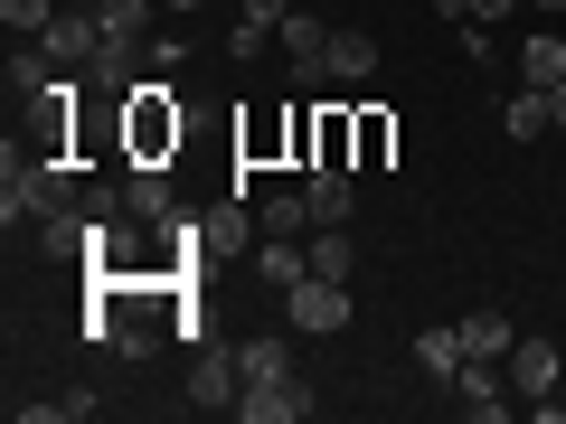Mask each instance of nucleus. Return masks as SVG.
Returning <instances> with one entry per match:
<instances>
[{"instance_id":"f257e3e1","label":"nucleus","mask_w":566,"mask_h":424,"mask_svg":"<svg viewBox=\"0 0 566 424\" xmlns=\"http://www.w3.org/2000/svg\"><path fill=\"white\" fill-rule=\"evenodd\" d=\"M283 321L303 330V340H331V330H349V283H331V274H303L293 293H283Z\"/></svg>"},{"instance_id":"f03ea898","label":"nucleus","mask_w":566,"mask_h":424,"mask_svg":"<svg viewBox=\"0 0 566 424\" xmlns=\"http://www.w3.org/2000/svg\"><path fill=\"white\" fill-rule=\"evenodd\" d=\"M133 161H170V141H180V104H170V85H133Z\"/></svg>"},{"instance_id":"7ed1b4c3","label":"nucleus","mask_w":566,"mask_h":424,"mask_svg":"<svg viewBox=\"0 0 566 424\" xmlns=\"http://www.w3.org/2000/svg\"><path fill=\"white\" fill-rule=\"evenodd\" d=\"M237 396H245V378H237V349L199 340V359H189V405H199V415H237Z\"/></svg>"},{"instance_id":"20e7f679","label":"nucleus","mask_w":566,"mask_h":424,"mask_svg":"<svg viewBox=\"0 0 566 424\" xmlns=\"http://www.w3.org/2000/svg\"><path fill=\"white\" fill-rule=\"evenodd\" d=\"M501 368H510V386H520V405H528V396H557V386H566V359L538 340V330H520Z\"/></svg>"},{"instance_id":"39448f33","label":"nucleus","mask_w":566,"mask_h":424,"mask_svg":"<svg viewBox=\"0 0 566 424\" xmlns=\"http://www.w3.org/2000/svg\"><path fill=\"white\" fill-rule=\"evenodd\" d=\"M237 415H245V424H303V415H312V386H303V378L245 386V396H237Z\"/></svg>"},{"instance_id":"423d86ee","label":"nucleus","mask_w":566,"mask_h":424,"mask_svg":"<svg viewBox=\"0 0 566 424\" xmlns=\"http://www.w3.org/2000/svg\"><path fill=\"white\" fill-rule=\"evenodd\" d=\"M283 57H293V76L303 85H322V57H331V20H303V10H283Z\"/></svg>"},{"instance_id":"0eeeda50","label":"nucleus","mask_w":566,"mask_h":424,"mask_svg":"<svg viewBox=\"0 0 566 424\" xmlns=\"http://www.w3.org/2000/svg\"><path fill=\"white\" fill-rule=\"evenodd\" d=\"M303 199H312V226H349V208H359V189H349V170H340V161H312Z\"/></svg>"},{"instance_id":"6e6552de","label":"nucleus","mask_w":566,"mask_h":424,"mask_svg":"<svg viewBox=\"0 0 566 424\" xmlns=\"http://www.w3.org/2000/svg\"><path fill=\"white\" fill-rule=\"evenodd\" d=\"M123 208L170 226V161H133V170H123Z\"/></svg>"},{"instance_id":"1a4fd4ad","label":"nucleus","mask_w":566,"mask_h":424,"mask_svg":"<svg viewBox=\"0 0 566 424\" xmlns=\"http://www.w3.org/2000/svg\"><path fill=\"white\" fill-rule=\"evenodd\" d=\"M463 359H472V349H463V321L416 330V368H424V378H463Z\"/></svg>"},{"instance_id":"9d476101","label":"nucleus","mask_w":566,"mask_h":424,"mask_svg":"<svg viewBox=\"0 0 566 424\" xmlns=\"http://www.w3.org/2000/svg\"><path fill=\"white\" fill-rule=\"evenodd\" d=\"M255 274L274 283V293H293V283L312 274V245H303V236H264V245H255Z\"/></svg>"},{"instance_id":"9b49d317","label":"nucleus","mask_w":566,"mask_h":424,"mask_svg":"<svg viewBox=\"0 0 566 424\" xmlns=\"http://www.w3.org/2000/svg\"><path fill=\"white\" fill-rule=\"evenodd\" d=\"M368 66H378V39H368V29H331V57H322V76H331V85H359Z\"/></svg>"},{"instance_id":"f8f14e48","label":"nucleus","mask_w":566,"mask_h":424,"mask_svg":"<svg viewBox=\"0 0 566 424\" xmlns=\"http://www.w3.org/2000/svg\"><path fill=\"white\" fill-rule=\"evenodd\" d=\"M48 57L57 66H95V47H104V29H95V10H85V20H48Z\"/></svg>"},{"instance_id":"ddd939ff","label":"nucleus","mask_w":566,"mask_h":424,"mask_svg":"<svg viewBox=\"0 0 566 424\" xmlns=\"http://www.w3.org/2000/svg\"><path fill=\"white\" fill-rule=\"evenodd\" d=\"M547 123H557V104H547V85H528V95H510V104H501V132H510V141H538Z\"/></svg>"},{"instance_id":"4468645a","label":"nucleus","mask_w":566,"mask_h":424,"mask_svg":"<svg viewBox=\"0 0 566 424\" xmlns=\"http://www.w3.org/2000/svg\"><path fill=\"white\" fill-rule=\"evenodd\" d=\"M237 378H245V386L293 378V340H245V349H237Z\"/></svg>"},{"instance_id":"2eb2a0df","label":"nucleus","mask_w":566,"mask_h":424,"mask_svg":"<svg viewBox=\"0 0 566 424\" xmlns=\"http://www.w3.org/2000/svg\"><path fill=\"white\" fill-rule=\"evenodd\" d=\"M520 76L528 85H566V29H538V39L520 47Z\"/></svg>"},{"instance_id":"dca6fc26","label":"nucleus","mask_w":566,"mask_h":424,"mask_svg":"<svg viewBox=\"0 0 566 424\" xmlns=\"http://www.w3.org/2000/svg\"><path fill=\"white\" fill-rule=\"evenodd\" d=\"M133 57H142L133 39H104L95 66H85V76H95V95H133Z\"/></svg>"},{"instance_id":"f3484780","label":"nucleus","mask_w":566,"mask_h":424,"mask_svg":"<svg viewBox=\"0 0 566 424\" xmlns=\"http://www.w3.org/2000/svg\"><path fill=\"white\" fill-rule=\"evenodd\" d=\"M95 405H104V396H85V386H66V396H29V405H20V424H85Z\"/></svg>"},{"instance_id":"a211bd4d","label":"nucleus","mask_w":566,"mask_h":424,"mask_svg":"<svg viewBox=\"0 0 566 424\" xmlns=\"http://www.w3.org/2000/svg\"><path fill=\"white\" fill-rule=\"evenodd\" d=\"M151 10H161V0H95V29H104V39H133V47H142Z\"/></svg>"},{"instance_id":"6ab92c4d","label":"nucleus","mask_w":566,"mask_h":424,"mask_svg":"<svg viewBox=\"0 0 566 424\" xmlns=\"http://www.w3.org/2000/svg\"><path fill=\"white\" fill-rule=\"evenodd\" d=\"M255 226H264V236H312V199H303V189H283V199L255 208Z\"/></svg>"},{"instance_id":"aec40b11","label":"nucleus","mask_w":566,"mask_h":424,"mask_svg":"<svg viewBox=\"0 0 566 424\" xmlns=\"http://www.w3.org/2000/svg\"><path fill=\"white\" fill-rule=\"evenodd\" d=\"M510 340H520V321H501V311H472V321H463L472 359H510Z\"/></svg>"},{"instance_id":"412c9836","label":"nucleus","mask_w":566,"mask_h":424,"mask_svg":"<svg viewBox=\"0 0 566 424\" xmlns=\"http://www.w3.org/2000/svg\"><path fill=\"white\" fill-rule=\"evenodd\" d=\"M312 274H331V283H349V274H359V245H349L340 226H322V236H312Z\"/></svg>"},{"instance_id":"4be33fe9","label":"nucleus","mask_w":566,"mask_h":424,"mask_svg":"<svg viewBox=\"0 0 566 424\" xmlns=\"http://www.w3.org/2000/svg\"><path fill=\"white\" fill-rule=\"evenodd\" d=\"M0 20H10V39H48L57 10H48V0H0Z\"/></svg>"},{"instance_id":"5701e85b","label":"nucleus","mask_w":566,"mask_h":424,"mask_svg":"<svg viewBox=\"0 0 566 424\" xmlns=\"http://www.w3.org/2000/svg\"><path fill=\"white\" fill-rule=\"evenodd\" d=\"M312 161H340V170H349V123H340V114H322V132H312Z\"/></svg>"},{"instance_id":"b1692460","label":"nucleus","mask_w":566,"mask_h":424,"mask_svg":"<svg viewBox=\"0 0 566 424\" xmlns=\"http://www.w3.org/2000/svg\"><path fill=\"white\" fill-rule=\"evenodd\" d=\"M264 39H274V29H255V20H237V29H227V57H237V66H255V57H264Z\"/></svg>"},{"instance_id":"393cba45","label":"nucleus","mask_w":566,"mask_h":424,"mask_svg":"<svg viewBox=\"0 0 566 424\" xmlns=\"http://www.w3.org/2000/svg\"><path fill=\"white\" fill-rule=\"evenodd\" d=\"M444 20H501V10H520V0H434Z\"/></svg>"},{"instance_id":"a878e982","label":"nucleus","mask_w":566,"mask_h":424,"mask_svg":"<svg viewBox=\"0 0 566 424\" xmlns=\"http://www.w3.org/2000/svg\"><path fill=\"white\" fill-rule=\"evenodd\" d=\"M283 10H293V0H245L237 20H255V29H283Z\"/></svg>"},{"instance_id":"bb28decb","label":"nucleus","mask_w":566,"mask_h":424,"mask_svg":"<svg viewBox=\"0 0 566 424\" xmlns=\"http://www.w3.org/2000/svg\"><path fill=\"white\" fill-rule=\"evenodd\" d=\"M528 10H538V20H566V0H528Z\"/></svg>"},{"instance_id":"cd10ccee","label":"nucleus","mask_w":566,"mask_h":424,"mask_svg":"<svg viewBox=\"0 0 566 424\" xmlns=\"http://www.w3.org/2000/svg\"><path fill=\"white\" fill-rule=\"evenodd\" d=\"M547 104H557V132H566V85H547Z\"/></svg>"},{"instance_id":"c85d7f7f","label":"nucleus","mask_w":566,"mask_h":424,"mask_svg":"<svg viewBox=\"0 0 566 424\" xmlns=\"http://www.w3.org/2000/svg\"><path fill=\"white\" fill-rule=\"evenodd\" d=\"M161 10H199V0H161Z\"/></svg>"}]
</instances>
